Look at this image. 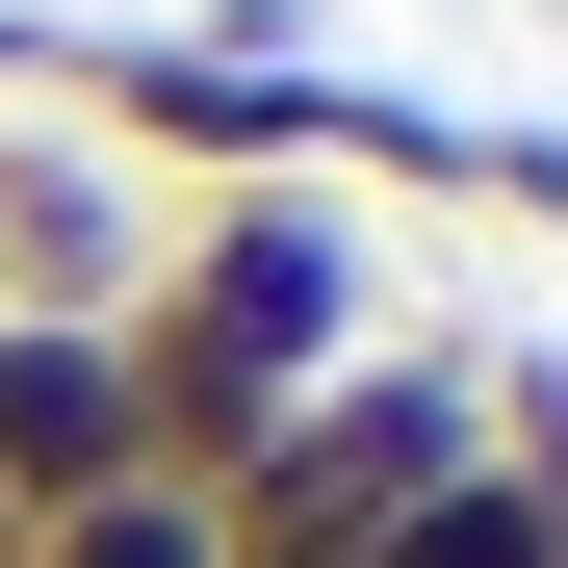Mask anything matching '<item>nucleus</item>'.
<instances>
[{
    "label": "nucleus",
    "mask_w": 568,
    "mask_h": 568,
    "mask_svg": "<svg viewBox=\"0 0 568 568\" xmlns=\"http://www.w3.org/2000/svg\"><path fill=\"white\" fill-rule=\"evenodd\" d=\"M388 336V258H362L336 181H207L130 284V388H155V491H233V465Z\"/></svg>",
    "instance_id": "f257e3e1"
},
{
    "label": "nucleus",
    "mask_w": 568,
    "mask_h": 568,
    "mask_svg": "<svg viewBox=\"0 0 568 568\" xmlns=\"http://www.w3.org/2000/svg\"><path fill=\"white\" fill-rule=\"evenodd\" d=\"M465 465H491V336H362L207 517H233V568H362L388 517H439Z\"/></svg>",
    "instance_id": "f03ea898"
},
{
    "label": "nucleus",
    "mask_w": 568,
    "mask_h": 568,
    "mask_svg": "<svg viewBox=\"0 0 568 568\" xmlns=\"http://www.w3.org/2000/svg\"><path fill=\"white\" fill-rule=\"evenodd\" d=\"M155 233H181V207H155V181H130L104 130H52V104L0 130V311H52V336H130Z\"/></svg>",
    "instance_id": "7ed1b4c3"
},
{
    "label": "nucleus",
    "mask_w": 568,
    "mask_h": 568,
    "mask_svg": "<svg viewBox=\"0 0 568 568\" xmlns=\"http://www.w3.org/2000/svg\"><path fill=\"white\" fill-rule=\"evenodd\" d=\"M155 491V388H130V336H52V311H0V517H104Z\"/></svg>",
    "instance_id": "20e7f679"
},
{
    "label": "nucleus",
    "mask_w": 568,
    "mask_h": 568,
    "mask_svg": "<svg viewBox=\"0 0 568 568\" xmlns=\"http://www.w3.org/2000/svg\"><path fill=\"white\" fill-rule=\"evenodd\" d=\"M336 155H362V181H414V207H465V233H568V130H542V104L491 130V104H388V78H362V130H336Z\"/></svg>",
    "instance_id": "39448f33"
},
{
    "label": "nucleus",
    "mask_w": 568,
    "mask_h": 568,
    "mask_svg": "<svg viewBox=\"0 0 568 568\" xmlns=\"http://www.w3.org/2000/svg\"><path fill=\"white\" fill-rule=\"evenodd\" d=\"M362 568H568V542H542V491H517V465H465V491H439V517H388Z\"/></svg>",
    "instance_id": "423d86ee"
},
{
    "label": "nucleus",
    "mask_w": 568,
    "mask_h": 568,
    "mask_svg": "<svg viewBox=\"0 0 568 568\" xmlns=\"http://www.w3.org/2000/svg\"><path fill=\"white\" fill-rule=\"evenodd\" d=\"M27 568H233V517L207 491H104V517H52Z\"/></svg>",
    "instance_id": "0eeeda50"
}]
</instances>
